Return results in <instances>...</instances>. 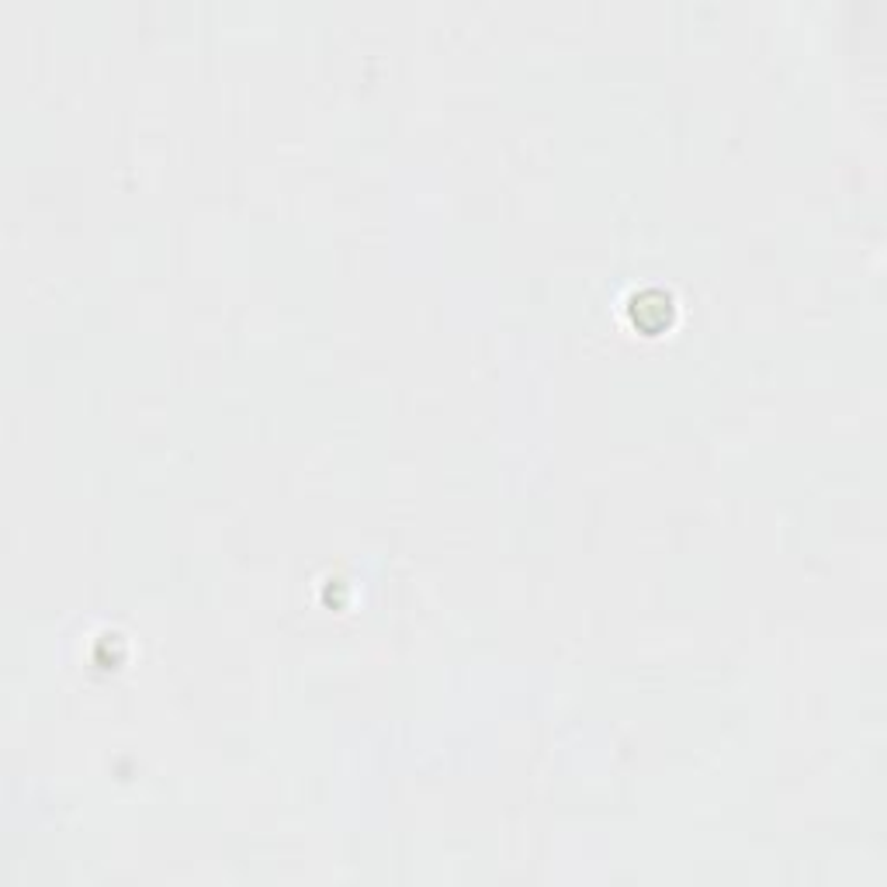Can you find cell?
<instances>
[{
  "mask_svg": "<svg viewBox=\"0 0 887 887\" xmlns=\"http://www.w3.org/2000/svg\"><path fill=\"white\" fill-rule=\"evenodd\" d=\"M631 319L635 326H641L645 333H659L673 323V295L659 292V288H649L631 299Z\"/></svg>",
  "mask_w": 887,
  "mask_h": 887,
  "instance_id": "obj_1",
  "label": "cell"
}]
</instances>
